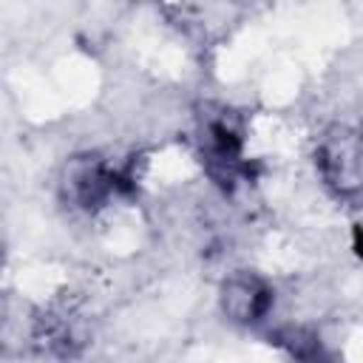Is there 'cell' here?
Listing matches in <instances>:
<instances>
[{"label": "cell", "mask_w": 363, "mask_h": 363, "mask_svg": "<svg viewBox=\"0 0 363 363\" xmlns=\"http://www.w3.org/2000/svg\"><path fill=\"white\" fill-rule=\"evenodd\" d=\"M318 162L323 167L326 182L340 193H354L360 187V145L354 130L335 128L323 139L318 150Z\"/></svg>", "instance_id": "1"}, {"label": "cell", "mask_w": 363, "mask_h": 363, "mask_svg": "<svg viewBox=\"0 0 363 363\" xmlns=\"http://www.w3.org/2000/svg\"><path fill=\"white\" fill-rule=\"evenodd\" d=\"M221 301H224V312L233 315L235 320H255L267 309L269 295L255 278H233L224 286Z\"/></svg>", "instance_id": "2"}]
</instances>
